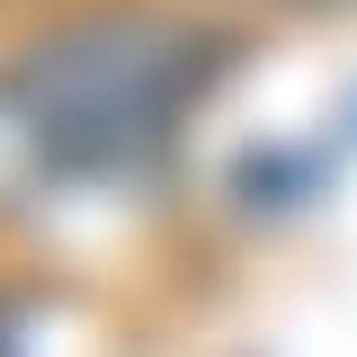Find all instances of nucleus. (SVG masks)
<instances>
[{
    "mask_svg": "<svg viewBox=\"0 0 357 357\" xmlns=\"http://www.w3.org/2000/svg\"><path fill=\"white\" fill-rule=\"evenodd\" d=\"M215 72L223 45L206 27L161 18V9H89L0 72V107L45 170L107 178L152 161Z\"/></svg>",
    "mask_w": 357,
    "mask_h": 357,
    "instance_id": "nucleus-1",
    "label": "nucleus"
}]
</instances>
